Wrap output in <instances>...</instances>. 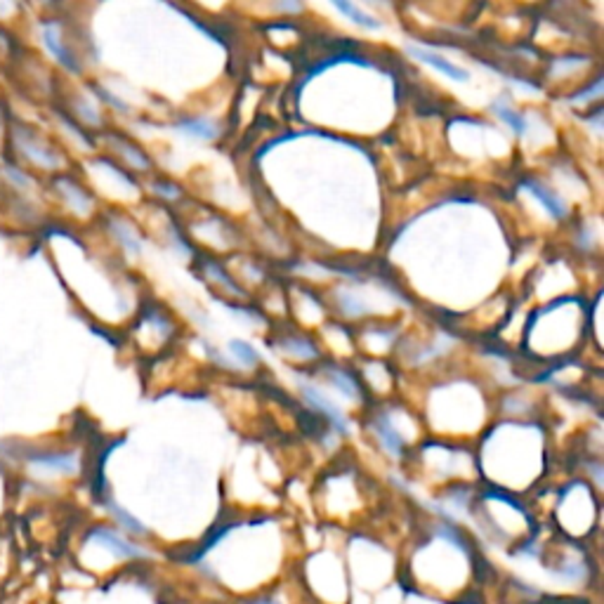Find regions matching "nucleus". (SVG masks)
Wrapping results in <instances>:
<instances>
[{
	"label": "nucleus",
	"mask_w": 604,
	"mask_h": 604,
	"mask_svg": "<svg viewBox=\"0 0 604 604\" xmlns=\"http://www.w3.org/2000/svg\"><path fill=\"white\" fill-rule=\"evenodd\" d=\"M40 38H43V46H46V50L50 52L52 57L57 59V62L62 64L67 71H71V74H78V71H80L78 59L74 57V52L64 46L62 31H59L57 22H43V29H40Z\"/></svg>",
	"instance_id": "nucleus-1"
},
{
	"label": "nucleus",
	"mask_w": 604,
	"mask_h": 604,
	"mask_svg": "<svg viewBox=\"0 0 604 604\" xmlns=\"http://www.w3.org/2000/svg\"><path fill=\"white\" fill-rule=\"evenodd\" d=\"M15 142H17V149L22 151V156H26V159H29L31 163H36V166L55 168L59 163L57 154H55V151H50L46 144L40 142L38 137L31 135V130L29 132H26V130L15 132Z\"/></svg>",
	"instance_id": "nucleus-2"
},
{
	"label": "nucleus",
	"mask_w": 604,
	"mask_h": 604,
	"mask_svg": "<svg viewBox=\"0 0 604 604\" xmlns=\"http://www.w3.org/2000/svg\"><path fill=\"white\" fill-rule=\"evenodd\" d=\"M302 394H305V400H307L309 404L314 406V409L319 411L321 416H326V418H328V421L333 422V428H336L338 432L348 434L349 428H348V421H345V416H342L340 411H338L336 406L331 404V401L326 400V397L319 392V390L312 388V385H307V382H305V385H302Z\"/></svg>",
	"instance_id": "nucleus-3"
},
{
	"label": "nucleus",
	"mask_w": 604,
	"mask_h": 604,
	"mask_svg": "<svg viewBox=\"0 0 604 604\" xmlns=\"http://www.w3.org/2000/svg\"><path fill=\"white\" fill-rule=\"evenodd\" d=\"M409 52L413 55L416 59H421V62L430 64V67H434L437 71H442V74H446L449 78L453 80H461V83H465L468 80V71L461 67H456V64H451L449 59H444L442 55H437V52H430V50H422V47H409Z\"/></svg>",
	"instance_id": "nucleus-4"
},
{
	"label": "nucleus",
	"mask_w": 604,
	"mask_h": 604,
	"mask_svg": "<svg viewBox=\"0 0 604 604\" xmlns=\"http://www.w3.org/2000/svg\"><path fill=\"white\" fill-rule=\"evenodd\" d=\"M526 189H529L531 194L536 196V199L541 201L543 205H546V211L550 213L555 220H562V217L567 215V208H565V203H562V199H559V196H555L550 189H546L543 184L534 182V180H529V182H526Z\"/></svg>",
	"instance_id": "nucleus-5"
},
{
	"label": "nucleus",
	"mask_w": 604,
	"mask_h": 604,
	"mask_svg": "<svg viewBox=\"0 0 604 604\" xmlns=\"http://www.w3.org/2000/svg\"><path fill=\"white\" fill-rule=\"evenodd\" d=\"M29 461L40 465V468L57 470V473H74L76 465H78L74 453H36Z\"/></svg>",
	"instance_id": "nucleus-6"
},
{
	"label": "nucleus",
	"mask_w": 604,
	"mask_h": 604,
	"mask_svg": "<svg viewBox=\"0 0 604 604\" xmlns=\"http://www.w3.org/2000/svg\"><path fill=\"white\" fill-rule=\"evenodd\" d=\"M95 538H98L99 543H104L109 550H114L116 555H120V557H132V555H140V550H137L135 546H130L128 541H123L120 536H116L111 529H98L95 531Z\"/></svg>",
	"instance_id": "nucleus-7"
},
{
	"label": "nucleus",
	"mask_w": 604,
	"mask_h": 604,
	"mask_svg": "<svg viewBox=\"0 0 604 604\" xmlns=\"http://www.w3.org/2000/svg\"><path fill=\"white\" fill-rule=\"evenodd\" d=\"M376 432H378V437H380L382 444L388 446L394 456H397V453H401V446H404V442H401V437L397 434V430L392 428V422H390L388 416H378Z\"/></svg>",
	"instance_id": "nucleus-8"
},
{
	"label": "nucleus",
	"mask_w": 604,
	"mask_h": 604,
	"mask_svg": "<svg viewBox=\"0 0 604 604\" xmlns=\"http://www.w3.org/2000/svg\"><path fill=\"white\" fill-rule=\"evenodd\" d=\"M333 7H336L338 12H342V15H348V17L352 19L354 24H359V26H364V29H370V31L380 29V22H378V19H373L370 15L361 12L359 7L349 5V3H345V0H336V3H333Z\"/></svg>",
	"instance_id": "nucleus-9"
},
{
	"label": "nucleus",
	"mask_w": 604,
	"mask_h": 604,
	"mask_svg": "<svg viewBox=\"0 0 604 604\" xmlns=\"http://www.w3.org/2000/svg\"><path fill=\"white\" fill-rule=\"evenodd\" d=\"M180 130H184L187 135L201 137V140H213L217 135V126L208 119H187L180 123Z\"/></svg>",
	"instance_id": "nucleus-10"
},
{
	"label": "nucleus",
	"mask_w": 604,
	"mask_h": 604,
	"mask_svg": "<svg viewBox=\"0 0 604 604\" xmlns=\"http://www.w3.org/2000/svg\"><path fill=\"white\" fill-rule=\"evenodd\" d=\"M491 109H494V111H496V114H498V119L505 120L507 126L513 128V130L517 132V135H522V132L526 130V120L522 119V116H519L517 111H513V109H510V107H505V104H503V102H494V104H491Z\"/></svg>",
	"instance_id": "nucleus-11"
},
{
	"label": "nucleus",
	"mask_w": 604,
	"mask_h": 604,
	"mask_svg": "<svg viewBox=\"0 0 604 604\" xmlns=\"http://www.w3.org/2000/svg\"><path fill=\"white\" fill-rule=\"evenodd\" d=\"M229 349H232V352H234L236 357L244 361V364H255V361H257V352L251 348V345H248V342L232 340V342H229Z\"/></svg>",
	"instance_id": "nucleus-12"
},
{
	"label": "nucleus",
	"mask_w": 604,
	"mask_h": 604,
	"mask_svg": "<svg viewBox=\"0 0 604 604\" xmlns=\"http://www.w3.org/2000/svg\"><path fill=\"white\" fill-rule=\"evenodd\" d=\"M331 380L336 382L338 390H340V392L349 394V397H354V394H357V388H354L352 378H348V376H345V373H340V370H333Z\"/></svg>",
	"instance_id": "nucleus-13"
},
{
	"label": "nucleus",
	"mask_w": 604,
	"mask_h": 604,
	"mask_svg": "<svg viewBox=\"0 0 604 604\" xmlns=\"http://www.w3.org/2000/svg\"><path fill=\"white\" fill-rule=\"evenodd\" d=\"M111 513H114L116 517H119L120 522H123V525L128 526V529H130V531H135V534H142V531H144V526L140 525V522H137L135 517H130V515H128L126 510H120L119 505H111Z\"/></svg>",
	"instance_id": "nucleus-14"
},
{
	"label": "nucleus",
	"mask_w": 604,
	"mask_h": 604,
	"mask_svg": "<svg viewBox=\"0 0 604 604\" xmlns=\"http://www.w3.org/2000/svg\"><path fill=\"white\" fill-rule=\"evenodd\" d=\"M248 604H276V602H272V599H265V598H260V599H255V602H248Z\"/></svg>",
	"instance_id": "nucleus-15"
}]
</instances>
